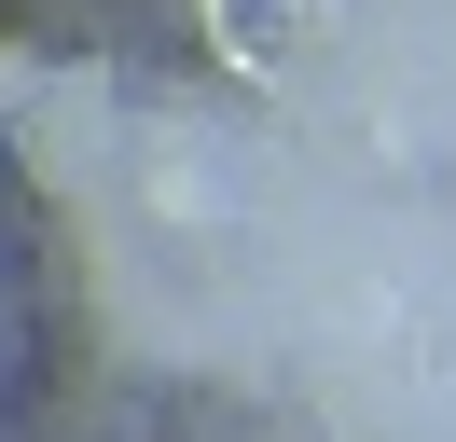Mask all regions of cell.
I'll return each instance as SVG.
<instances>
[{"label": "cell", "instance_id": "obj_1", "mask_svg": "<svg viewBox=\"0 0 456 442\" xmlns=\"http://www.w3.org/2000/svg\"><path fill=\"white\" fill-rule=\"evenodd\" d=\"M0 138H14V152H28L42 166V180H84V166H97V138H111V83H97V70H56V83H42V97L28 110H14V125H0Z\"/></svg>", "mask_w": 456, "mask_h": 442}, {"label": "cell", "instance_id": "obj_2", "mask_svg": "<svg viewBox=\"0 0 456 442\" xmlns=\"http://www.w3.org/2000/svg\"><path fill=\"white\" fill-rule=\"evenodd\" d=\"M332 28H346V0H208V42L235 70H305Z\"/></svg>", "mask_w": 456, "mask_h": 442}, {"label": "cell", "instance_id": "obj_3", "mask_svg": "<svg viewBox=\"0 0 456 442\" xmlns=\"http://www.w3.org/2000/svg\"><path fill=\"white\" fill-rule=\"evenodd\" d=\"M42 83H56V55H42V42H0V125H14V110H28Z\"/></svg>", "mask_w": 456, "mask_h": 442}]
</instances>
